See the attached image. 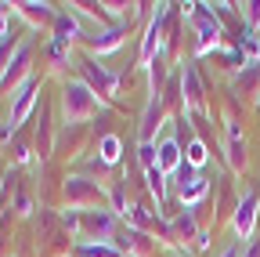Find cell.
<instances>
[{
    "label": "cell",
    "instance_id": "18",
    "mask_svg": "<svg viewBox=\"0 0 260 257\" xmlns=\"http://www.w3.org/2000/svg\"><path fill=\"white\" fill-rule=\"evenodd\" d=\"M162 91H167V54H155L148 62V94L162 98Z\"/></svg>",
    "mask_w": 260,
    "mask_h": 257
},
{
    "label": "cell",
    "instance_id": "30",
    "mask_svg": "<svg viewBox=\"0 0 260 257\" xmlns=\"http://www.w3.org/2000/svg\"><path fill=\"white\" fill-rule=\"evenodd\" d=\"M170 257H195V253H191L188 246H181V250H170Z\"/></svg>",
    "mask_w": 260,
    "mask_h": 257
},
{
    "label": "cell",
    "instance_id": "17",
    "mask_svg": "<svg viewBox=\"0 0 260 257\" xmlns=\"http://www.w3.org/2000/svg\"><path fill=\"white\" fill-rule=\"evenodd\" d=\"M51 29H54V37H51V40L69 44V47H73L76 40H87V37H83V22H80L73 11H58V18H54V25H51Z\"/></svg>",
    "mask_w": 260,
    "mask_h": 257
},
{
    "label": "cell",
    "instance_id": "14",
    "mask_svg": "<svg viewBox=\"0 0 260 257\" xmlns=\"http://www.w3.org/2000/svg\"><path fill=\"white\" fill-rule=\"evenodd\" d=\"M224 152H228V167H232V174H242L246 163H249V145H246V138H242L235 120H228V149Z\"/></svg>",
    "mask_w": 260,
    "mask_h": 257
},
{
    "label": "cell",
    "instance_id": "4",
    "mask_svg": "<svg viewBox=\"0 0 260 257\" xmlns=\"http://www.w3.org/2000/svg\"><path fill=\"white\" fill-rule=\"evenodd\" d=\"M191 25H195V54H210L220 47V37H224V25L217 18V11L210 4H191Z\"/></svg>",
    "mask_w": 260,
    "mask_h": 257
},
{
    "label": "cell",
    "instance_id": "23",
    "mask_svg": "<svg viewBox=\"0 0 260 257\" xmlns=\"http://www.w3.org/2000/svg\"><path fill=\"white\" fill-rule=\"evenodd\" d=\"M80 253L83 257H123L112 243H80Z\"/></svg>",
    "mask_w": 260,
    "mask_h": 257
},
{
    "label": "cell",
    "instance_id": "11",
    "mask_svg": "<svg viewBox=\"0 0 260 257\" xmlns=\"http://www.w3.org/2000/svg\"><path fill=\"white\" fill-rule=\"evenodd\" d=\"M29 62H32V47H29V44H18V51H15L11 62H8V69L0 73V91H11V94H15V87L32 76Z\"/></svg>",
    "mask_w": 260,
    "mask_h": 257
},
{
    "label": "cell",
    "instance_id": "29",
    "mask_svg": "<svg viewBox=\"0 0 260 257\" xmlns=\"http://www.w3.org/2000/svg\"><path fill=\"white\" fill-rule=\"evenodd\" d=\"M29 210H32V203H29V196L22 192V196H18V214H29Z\"/></svg>",
    "mask_w": 260,
    "mask_h": 257
},
{
    "label": "cell",
    "instance_id": "24",
    "mask_svg": "<svg viewBox=\"0 0 260 257\" xmlns=\"http://www.w3.org/2000/svg\"><path fill=\"white\" fill-rule=\"evenodd\" d=\"M138 163H141V170L155 167V145H138Z\"/></svg>",
    "mask_w": 260,
    "mask_h": 257
},
{
    "label": "cell",
    "instance_id": "26",
    "mask_svg": "<svg viewBox=\"0 0 260 257\" xmlns=\"http://www.w3.org/2000/svg\"><path fill=\"white\" fill-rule=\"evenodd\" d=\"M191 246H195V250H206V246H210V232L203 229L199 236H195V243H191Z\"/></svg>",
    "mask_w": 260,
    "mask_h": 257
},
{
    "label": "cell",
    "instance_id": "19",
    "mask_svg": "<svg viewBox=\"0 0 260 257\" xmlns=\"http://www.w3.org/2000/svg\"><path fill=\"white\" fill-rule=\"evenodd\" d=\"M119 156H123V141H119V134H102V138H98V159H105L109 167H116V163H119Z\"/></svg>",
    "mask_w": 260,
    "mask_h": 257
},
{
    "label": "cell",
    "instance_id": "15",
    "mask_svg": "<svg viewBox=\"0 0 260 257\" xmlns=\"http://www.w3.org/2000/svg\"><path fill=\"white\" fill-rule=\"evenodd\" d=\"M181 163H184V156H181V141H177L174 134L159 138V141H155V167L167 174V178H174Z\"/></svg>",
    "mask_w": 260,
    "mask_h": 257
},
{
    "label": "cell",
    "instance_id": "20",
    "mask_svg": "<svg viewBox=\"0 0 260 257\" xmlns=\"http://www.w3.org/2000/svg\"><path fill=\"white\" fill-rule=\"evenodd\" d=\"M47 54H51V69H65V66H73V47L69 44H58V40H51L47 44Z\"/></svg>",
    "mask_w": 260,
    "mask_h": 257
},
{
    "label": "cell",
    "instance_id": "27",
    "mask_svg": "<svg viewBox=\"0 0 260 257\" xmlns=\"http://www.w3.org/2000/svg\"><path fill=\"white\" fill-rule=\"evenodd\" d=\"M8 8H11V4H0V37L8 33Z\"/></svg>",
    "mask_w": 260,
    "mask_h": 257
},
{
    "label": "cell",
    "instance_id": "5",
    "mask_svg": "<svg viewBox=\"0 0 260 257\" xmlns=\"http://www.w3.org/2000/svg\"><path fill=\"white\" fill-rule=\"evenodd\" d=\"M76 66H80V80H83V83H87V87H90L102 102H112V98H116V83H119V80H116V73H109L102 62L90 58V54H83Z\"/></svg>",
    "mask_w": 260,
    "mask_h": 257
},
{
    "label": "cell",
    "instance_id": "12",
    "mask_svg": "<svg viewBox=\"0 0 260 257\" xmlns=\"http://www.w3.org/2000/svg\"><path fill=\"white\" fill-rule=\"evenodd\" d=\"M123 37H126V18L119 25H112V29H98V33H90L83 44H87L90 58H105V54H112V51L123 47Z\"/></svg>",
    "mask_w": 260,
    "mask_h": 257
},
{
    "label": "cell",
    "instance_id": "16",
    "mask_svg": "<svg viewBox=\"0 0 260 257\" xmlns=\"http://www.w3.org/2000/svg\"><path fill=\"white\" fill-rule=\"evenodd\" d=\"M199 232H203V229H199V221H195L191 210H181V214L170 217V239H174V250L195 243V236H199Z\"/></svg>",
    "mask_w": 260,
    "mask_h": 257
},
{
    "label": "cell",
    "instance_id": "25",
    "mask_svg": "<svg viewBox=\"0 0 260 257\" xmlns=\"http://www.w3.org/2000/svg\"><path fill=\"white\" fill-rule=\"evenodd\" d=\"M217 257H242V243H239V239H235V243H228Z\"/></svg>",
    "mask_w": 260,
    "mask_h": 257
},
{
    "label": "cell",
    "instance_id": "13",
    "mask_svg": "<svg viewBox=\"0 0 260 257\" xmlns=\"http://www.w3.org/2000/svg\"><path fill=\"white\" fill-rule=\"evenodd\" d=\"M15 15L29 25V29H47V25H54V18H58V8L54 4H37V0H22V4H15Z\"/></svg>",
    "mask_w": 260,
    "mask_h": 257
},
{
    "label": "cell",
    "instance_id": "9",
    "mask_svg": "<svg viewBox=\"0 0 260 257\" xmlns=\"http://www.w3.org/2000/svg\"><path fill=\"white\" fill-rule=\"evenodd\" d=\"M162 120H167V105H162V98L148 94L145 112H141V123H138V141H141V145H155V141H159Z\"/></svg>",
    "mask_w": 260,
    "mask_h": 257
},
{
    "label": "cell",
    "instance_id": "21",
    "mask_svg": "<svg viewBox=\"0 0 260 257\" xmlns=\"http://www.w3.org/2000/svg\"><path fill=\"white\" fill-rule=\"evenodd\" d=\"M184 159L199 170V167H206V159H210V152H206V141L203 138H191L188 141V149H184Z\"/></svg>",
    "mask_w": 260,
    "mask_h": 257
},
{
    "label": "cell",
    "instance_id": "2",
    "mask_svg": "<svg viewBox=\"0 0 260 257\" xmlns=\"http://www.w3.org/2000/svg\"><path fill=\"white\" fill-rule=\"evenodd\" d=\"M98 109H102V98L83 80H65L61 83V120L69 127L87 123L90 116H98Z\"/></svg>",
    "mask_w": 260,
    "mask_h": 257
},
{
    "label": "cell",
    "instance_id": "22",
    "mask_svg": "<svg viewBox=\"0 0 260 257\" xmlns=\"http://www.w3.org/2000/svg\"><path fill=\"white\" fill-rule=\"evenodd\" d=\"M242 22H246V33H260V0L242 4Z\"/></svg>",
    "mask_w": 260,
    "mask_h": 257
},
{
    "label": "cell",
    "instance_id": "8",
    "mask_svg": "<svg viewBox=\"0 0 260 257\" xmlns=\"http://www.w3.org/2000/svg\"><path fill=\"white\" fill-rule=\"evenodd\" d=\"M181 91H184V112L188 116H210L203 76H199V66H195V62H184V69H181Z\"/></svg>",
    "mask_w": 260,
    "mask_h": 257
},
{
    "label": "cell",
    "instance_id": "6",
    "mask_svg": "<svg viewBox=\"0 0 260 257\" xmlns=\"http://www.w3.org/2000/svg\"><path fill=\"white\" fill-rule=\"evenodd\" d=\"M256 214H260V188H249L246 196L235 203V214H232V232H235L239 243H253Z\"/></svg>",
    "mask_w": 260,
    "mask_h": 257
},
{
    "label": "cell",
    "instance_id": "28",
    "mask_svg": "<svg viewBox=\"0 0 260 257\" xmlns=\"http://www.w3.org/2000/svg\"><path fill=\"white\" fill-rule=\"evenodd\" d=\"M242 257H260V243L253 239V243H246V250H242Z\"/></svg>",
    "mask_w": 260,
    "mask_h": 257
},
{
    "label": "cell",
    "instance_id": "10",
    "mask_svg": "<svg viewBox=\"0 0 260 257\" xmlns=\"http://www.w3.org/2000/svg\"><path fill=\"white\" fill-rule=\"evenodd\" d=\"M112 246H116L123 257H152V253H155V239H152L148 232H141V229H130V224L116 232Z\"/></svg>",
    "mask_w": 260,
    "mask_h": 257
},
{
    "label": "cell",
    "instance_id": "1",
    "mask_svg": "<svg viewBox=\"0 0 260 257\" xmlns=\"http://www.w3.org/2000/svg\"><path fill=\"white\" fill-rule=\"evenodd\" d=\"M61 224H65V232H69V236H76L83 243H90V239L112 243L116 232H119V217L109 207H102V210H65Z\"/></svg>",
    "mask_w": 260,
    "mask_h": 257
},
{
    "label": "cell",
    "instance_id": "3",
    "mask_svg": "<svg viewBox=\"0 0 260 257\" xmlns=\"http://www.w3.org/2000/svg\"><path fill=\"white\" fill-rule=\"evenodd\" d=\"M61 196L69 203V210H102L109 199V188L102 181H94L90 174H69L61 185Z\"/></svg>",
    "mask_w": 260,
    "mask_h": 257
},
{
    "label": "cell",
    "instance_id": "7",
    "mask_svg": "<svg viewBox=\"0 0 260 257\" xmlns=\"http://www.w3.org/2000/svg\"><path fill=\"white\" fill-rule=\"evenodd\" d=\"M37 87H40V76H37V73H32L25 83H18V87H15V94H11V109H8V127H11V131H18V127L25 123V116L40 105Z\"/></svg>",
    "mask_w": 260,
    "mask_h": 257
}]
</instances>
